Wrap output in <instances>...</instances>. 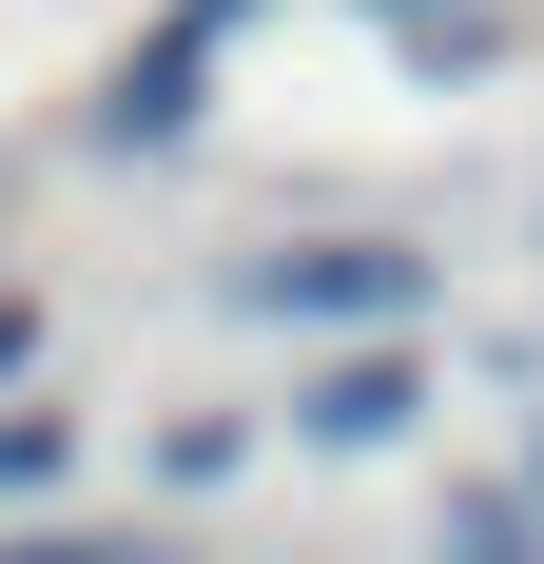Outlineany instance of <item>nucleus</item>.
<instances>
[{"instance_id":"nucleus-1","label":"nucleus","mask_w":544,"mask_h":564,"mask_svg":"<svg viewBox=\"0 0 544 564\" xmlns=\"http://www.w3.org/2000/svg\"><path fill=\"white\" fill-rule=\"evenodd\" d=\"M233 312H272V332H409L428 312V253L409 234H292V253L233 273Z\"/></svg>"},{"instance_id":"nucleus-2","label":"nucleus","mask_w":544,"mask_h":564,"mask_svg":"<svg viewBox=\"0 0 544 564\" xmlns=\"http://www.w3.org/2000/svg\"><path fill=\"white\" fill-rule=\"evenodd\" d=\"M409 409H428V350H350L330 390H292V429H312V448H389Z\"/></svg>"},{"instance_id":"nucleus-3","label":"nucleus","mask_w":544,"mask_h":564,"mask_svg":"<svg viewBox=\"0 0 544 564\" xmlns=\"http://www.w3.org/2000/svg\"><path fill=\"white\" fill-rule=\"evenodd\" d=\"M195 58H215V20H175V40H137V58H117V98H98V137H137V156H156L175 117H195Z\"/></svg>"},{"instance_id":"nucleus-4","label":"nucleus","mask_w":544,"mask_h":564,"mask_svg":"<svg viewBox=\"0 0 544 564\" xmlns=\"http://www.w3.org/2000/svg\"><path fill=\"white\" fill-rule=\"evenodd\" d=\"M447 564H544V507H525V487H487V507H447Z\"/></svg>"},{"instance_id":"nucleus-5","label":"nucleus","mask_w":544,"mask_h":564,"mask_svg":"<svg viewBox=\"0 0 544 564\" xmlns=\"http://www.w3.org/2000/svg\"><path fill=\"white\" fill-rule=\"evenodd\" d=\"M20 487H58V429H40V409H0V507H20Z\"/></svg>"},{"instance_id":"nucleus-6","label":"nucleus","mask_w":544,"mask_h":564,"mask_svg":"<svg viewBox=\"0 0 544 564\" xmlns=\"http://www.w3.org/2000/svg\"><path fill=\"white\" fill-rule=\"evenodd\" d=\"M0 564H137L117 525H58V545H0Z\"/></svg>"},{"instance_id":"nucleus-7","label":"nucleus","mask_w":544,"mask_h":564,"mask_svg":"<svg viewBox=\"0 0 544 564\" xmlns=\"http://www.w3.org/2000/svg\"><path fill=\"white\" fill-rule=\"evenodd\" d=\"M20 350H40V312H0V390H20Z\"/></svg>"},{"instance_id":"nucleus-8","label":"nucleus","mask_w":544,"mask_h":564,"mask_svg":"<svg viewBox=\"0 0 544 564\" xmlns=\"http://www.w3.org/2000/svg\"><path fill=\"white\" fill-rule=\"evenodd\" d=\"M195 20H233V0H195Z\"/></svg>"},{"instance_id":"nucleus-9","label":"nucleus","mask_w":544,"mask_h":564,"mask_svg":"<svg viewBox=\"0 0 544 564\" xmlns=\"http://www.w3.org/2000/svg\"><path fill=\"white\" fill-rule=\"evenodd\" d=\"M409 20H428V0H409Z\"/></svg>"}]
</instances>
